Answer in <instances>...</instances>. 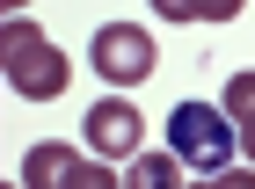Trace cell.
I'll list each match as a JSON object with an SVG mask.
<instances>
[{
    "instance_id": "1",
    "label": "cell",
    "mask_w": 255,
    "mask_h": 189,
    "mask_svg": "<svg viewBox=\"0 0 255 189\" xmlns=\"http://www.w3.org/2000/svg\"><path fill=\"white\" fill-rule=\"evenodd\" d=\"M0 66H7V88H15L22 102H59V94L73 88L66 51L44 37L29 15H7V22H0Z\"/></svg>"
},
{
    "instance_id": "2",
    "label": "cell",
    "mask_w": 255,
    "mask_h": 189,
    "mask_svg": "<svg viewBox=\"0 0 255 189\" xmlns=\"http://www.w3.org/2000/svg\"><path fill=\"white\" fill-rule=\"evenodd\" d=\"M168 153H175L182 168H197L204 182L226 175L234 153H241L234 116H226V109H204V102H175V109H168Z\"/></svg>"
},
{
    "instance_id": "3",
    "label": "cell",
    "mask_w": 255,
    "mask_h": 189,
    "mask_svg": "<svg viewBox=\"0 0 255 189\" xmlns=\"http://www.w3.org/2000/svg\"><path fill=\"white\" fill-rule=\"evenodd\" d=\"M22 189H124V182L110 168H95L80 146H66V138H37L22 153Z\"/></svg>"
},
{
    "instance_id": "4",
    "label": "cell",
    "mask_w": 255,
    "mask_h": 189,
    "mask_svg": "<svg viewBox=\"0 0 255 189\" xmlns=\"http://www.w3.org/2000/svg\"><path fill=\"white\" fill-rule=\"evenodd\" d=\"M88 66H95L110 88H138V80H153L160 51H153V37H146L138 22H102L95 44H88Z\"/></svg>"
},
{
    "instance_id": "5",
    "label": "cell",
    "mask_w": 255,
    "mask_h": 189,
    "mask_svg": "<svg viewBox=\"0 0 255 189\" xmlns=\"http://www.w3.org/2000/svg\"><path fill=\"white\" fill-rule=\"evenodd\" d=\"M138 138H146V116H138L124 94L88 102V153H102V160H138Z\"/></svg>"
},
{
    "instance_id": "6",
    "label": "cell",
    "mask_w": 255,
    "mask_h": 189,
    "mask_svg": "<svg viewBox=\"0 0 255 189\" xmlns=\"http://www.w3.org/2000/svg\"><path fill=\"white\" fill-rule=\"evenodd\" d=\"M124 189H190V182H182V160L160 146V153H138V160H124Z\"/></svg>"
},
{
    "instance_id": "7",
    "label": "cell",
    "mask_w": 255,
    "mask_h": 189,
    "mask_svg": "<svg viewBox=\"0 0 255 189\" xmlns=\"http://www.w3.org/2000/svg\"><path fill=\"white\" fill-rule=\"evenodd\" d=\"M219 109L234 116V138H241V153L255 160V73H234V80H226V94H219Z\"/></svg>"
},
{
    "instance_id": "8",
    "label": "cell",
    "mask_w": 255,
    "mask_h": 189,
    "mask_svg": "<svg viewBox=\"0 0 255 189\" xmlns=\"http://www.w3.org/2000/svg\"><path fill=\"white\" fill-rule=\"evenodd\" d=\"M241 7L219 0V7H197V0H160V22H234Z\"/></svg>"
},
{
    "instance_id": "9",
    "label": "cell",
    "mask_w": 255,
    "mask_h": 189,
    "mask_svg": "<svg viewBox=\"0 0 255 189\" xmlns=\"http://www.w3.org/2000/svg\"><path fill=\"white\" fill-rule=\"evenodd\" d=\"M197 189H255V168H226V175H212V182H197Z\"/></svg>"
}]
</instances>
